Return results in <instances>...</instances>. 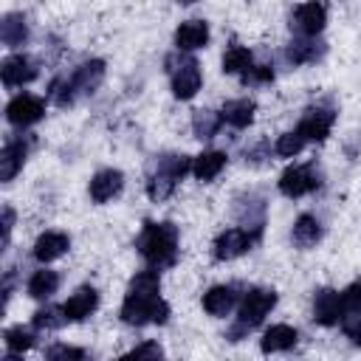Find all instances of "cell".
Instances as JSON below:
<instances>
[{
    "instance_id": "1",
    "label": "cell",
    "mask_w": 361,
    "mask_h": 361,
    "mask_svg": "<svg viewBox=\"0 0 361 361\" xmlns=\"http://www.w3.org/2000/svg\"><path fill=\"white\" fill-rule=\"evenodd\" d=\"M135 248L152 268H169L178 259V228L169 220L164 223L147 220L141 234L135 237Z\"/></svg>"
},
{
    "instance_id": "2",
    "label": "cell",
    "mask_w": 361,
    "mask_h": 361,
    "mask_svg": "<svg viewBox=\"0 0 361 361\" xmlns=\"http://www.w3.org/2000/svg\"><path fill=\"white\" fill-rule=\"evenodd\" d=\"M274 305H276V290L274 288H251V290H245V296L240 302V316H237L234 327L228 330V341H240L254 327H259L262 319L274 310Z\"/></svg>"
},
{
    "instance_id": "3",
    "label": "cell",
    "mask_w": 361,
    "mask_h": 361,
    "mask_svg": "<svg viewBox=\"0 0 361 361\" xmlns=\"http://www.w3.org/2000/svg\"><path fill=\"white\" fill-rule=\"evenodd\" d=\"M189 169H192L189 155H164V158L158 161V169H155V172L149 175V180H147V195H149V200H155V203L166 200V197L175 192L178 180H180Z\"/></svg>"
},
{
    "instance_id": "4",
    "label": "cell",
    "mask_w": 361,
    "mask_h": 361,
    "mask_svg": "<svg viewBox=\"0 0 361 361\" xmlns=\"http://www.w3.org/2000/svg\"><path fill=\"white\" fill-rule=\"evenodd\" d=\"M169 319V305L161 296H138V293H127L124 305H121V322L127 324H164Z\"/></svg>"
},
{
    "instance_id": "5",
    "label": "cell",
    "mask_w": 361,
    "mask_h": 361,
    "mask_svg": "<svg viewBox=\"0 0 361 361\" xmlns=\"http://www.w3.org/2000/svg\"><path fill=\"white\" fill-rule=\"evenodd\" d=\"M166 65H169L166 71H169V76H172V93H175L180 102L192 99V96L200 90V82H203L197 59H195V56H180V54H175V56L166 59Z\"/></svg>"
},
{
    "instance_id": "6",
    "label": "cell",
    "mask_w": 361,
    "mask_h": 361,
    "mask_svg": "<svg viewBox=\"0 0 361 361\" xmlns=\"http://www.w3.org/2000/svg\"><path fill=\"white\" fill-rule=\"evenodd\" d=\"M322 186L319 169L316 164H299V166H288L279 175V192L285 197H302L307 192H316Z\"/></svg>"
},
{
    "instance_id": "7",
    "label": "cell",
    "mask_w": 361,
    "mask_h": 361,
    "mask_svg": "<svg viewBox=\"0 0 361 361\" xmlns=\"http://www.w3.org/2000/svg\"><path fill=\"white\" fill-rule=\"evenodd\" d=\"M257 237H259L257 228H254V231H245V228H226L223 234H217V240H214V245H212V254H214L217 262L237 259V257H243V254L254 245Z\"/></svg>"
},
{
    "instance_id": "8",
    "label": "cell",
    "mask_w": 361,
    "mask_h": 361,
    "mask_svg": "<svg viewBox=\"0 0 361 361\" xmlns=\"http://www.w3.org/2000/svg\"><path fill=\"white\" fill-rule=\"evenodd\" d=\"M45 116V102L34 93H20L6 104V118L14 127H31Z\"/></svg>"
},
{
    "instance_id": "9",
    "label": "cell",
    "mask_w": 361,
    "mask_h": 361,
    "mask_svg": "<svg viewBox=\"0 0 361 361\" xmlns=\"http://www.w3.org/2000/svg\"><path fill=\"white\" fill-rule=\"evenodd\" d=\"M37 73H39L37 62L31 56H25V54H14V56L3 59V65H0V76H3V85L6 87L28 85V82L37 79Z\"/></svg>"
},
{
    "instance_id": "10",
    "label": "cell",
    "mask_w": 361,
    "mask_h": 361,
    "mask_svg": "<svg viewBox=\"0 0 361 361\" xmlns=\"http://www.w3.org/2000/svg\"><path fill=\"white\" fill-rule=\"evenodd\" d=\"M333 121H336V113L330 110V107H307L305 110V116H302V121H299V133L305 135V141H324L327 135H330V127H333Z\"/></svg>"
},
{
    "instance_id": "11",
    "label": "cell",
    "mask_w": 361,
    "mask_h": 361,
    "mask_svg": "<svg viewBox=\"0 0 361 361\" xmlns=\"http://www.w3.org/2000/svg\"><path fill=\"white\" fill-rule=\"evenodd\" d=\"M341 316H344L341 293L333 290V288L316 290V296H313V322H319L324 327H333V324L341 322Z\"/></svg>"
},
{
    "instance_id": "12",
    "label": "cell",
    "mask_w": 361,
    "mask_h": 361,
    "mask_svg": "<svg viewBox=\"0 0 361 361\" xmlns=\"http://www.w3.org/2000/svg\"><path fill=\"white\" fill-rule=\"evenodd\" d=\"M324 23H327V11H324V6L316 3V0L296 6L293 20H290V25H293L302 37H316V34L324 28Z\"/></svg>"
},
{
    "instance_id": "13",
    "label": "cell",
    "mask_w": 361,
    "mask_h": 361,
    "mask_svg": "<svg viewBox=\"0 0 361 361\" xmlns=\"http://www.w3.org/2000/svg\"><path fill=\"white\" fill-rule=\"evenodd\" d=\"M102 79H104V62H102V59L82 62V65L68 76L73 93H93V90L102 85Z\"/></svg>"
},
{
    "instance_id": "14",
    "label": "cell",
    "mask_w": 361,
    "mask_h": 361,
    "mask_svg": "<svg viewBox=\"0 0 361 361\" xmlns=\"http://www.w3.org/2000/svg\"><path fill=\"white\" fill-rule=\"evenodd\" d=\"M96 305H99L96 288L82 285V288L62 305V310H65V319H68V322H82V319H87V316L96 310Z\"/></svg>"
},
{
    "instance_id": "15",
    "label": "cell",
    "mask_w": 361,
    "mask_h": 361,
    "mask_svg": "<svg viewBox=\"0 0 361 361\" xmlns=\"http://www.w3.org/2000/svg\"><path fill=\"white\" fill-rule=\"evenodd\" d=\"M121 186H124V175L118 169H102L90 180V197L96 203H107L121 192Z\"/></svg>"
},
{
    "instance_id": "16",
    "label": "cell",
    "mask_w": 361,
    "mask_h": 361,
    "mask_svg": "<svg viewBox=\"0 0 361 361\" xmlns=\"http://www.w3.org/2000/svg\"><path fill=\"white\" fill-rule=\"evenodd\" d=\"M206 42H209V25L203 20H186L175 31L178 51H195V48H203Z\"/></svg>"
},
{
    "instance_id": "17",
    "label": "cell",
    "mask_w": 361,
    "mask_h": 361,
    "mask_svg": "<svg viewBox=\"0 0 361 361\" xmlns=\"http://www.w3.org/2000/svg\"><path fill=\"white\" fill-rule=\"evenodd\" d=\"M68 248H71L68 234H62V231H45V234H39L37 243H34V257H37L39 262H54V259H59Z\"/></svg>"
},
{
    "instance_id": "18",
    "label": "cell",
    "mask_w": 361,
    "mask_h": 361,
    "mask_svg": "<svg viewBox=\"0 0 361 361\" xmlns=\"http://www.w3.org/2000/svg\"><path fill=\"white\" fill-rule=\"evenodd\" d=\"M25 152H28V147H25L23 138H14V141H8V144L3 147V152H0V180H3V183H8V180L23 169Z\"/></svg>"
},
{
    "instance_id": "19",
    "label": "cell",
    "mask_w": 361,
    "mask_h": 361,
    "mask_svg": "<svg viewBox=\"0 0 361 361\" xmlns=\"http://www.w3.org/2000/svg\"><path fill=\"white\" fill-rule=\"evenodd\" d=\"M226 166V152L220 149H209V152H200L197 158H192V175L203 183L214 180Z\"/></svg>"
},
{
    "instance_id": "20",
    "label": "cell",
    "mask_w": 361,
    "mask_h": 361,
    "mask_svg": "<svg viewBox=\"0 0 361 361\" xmlns=\"http://www.w3.org/2000/svg\"><path fill=\"white\" fill-rule=\"evenodd\" d=\"M237 302V293L231 285H214L203 293V310L209 316H226Z\"/></svg>"
},
{
    "instance_id": "21",
    "label": "cell",
    "mask_w": 361,
    "mask_h": 361,
    "mask_svg": "<svg viewBox=\"0 0 361 361\" xmlns=\"http://www.w3.org/2000/svg\"><path fill=\"white\" fill-rule=\"evenodd\" d=\"M0 39L6 48H20L25 39H28V25H25V17L17 14V11H8L3 14L0 20Z\"/></svg>"
},
{
    "instance_id": "22",
    "label": "cell",
    "mask_w": 361,
    "mask_h": 361,
    "mask_svg": "<svg viewBox=\"0 0 361 361\" xmlns=\"http://www.w3.org/2000/svg\"><path fill=\"white\" fill-rule=\"evenodd\" d=\"M254 113H257V104H254L251 99H231V102H226L223 110H220L223 121L231 124V127H237V130L248 127V124L254 121Z\"/></svg>"
},
{
    "instance_id": "23",
    "label": "cell",
    "mask_w": 361,
    "mask_h": 361,
    "mask_svg": "<svg viewBox=\"0 0 361 361\" xmlns=\"http://www.w3.org/2000/svg\"><path fill=\"white\" fill-rule=\"evenodd\" d=\"M324 54V42L313 39V37H302V39H293L285 51L288 62L290 65H305V62H316L319 56Z\"/></svg>"
},
{
    "instance_id": "24",
    "label": "cell",
    "mask_w": 361,
    "mask_h": 361,
    "mask_svg": "<svg viewBox=\"0 0 361 361\" xmlns=\"http://www.w3.org/2000/svg\"><path fill=\"white\" fill-rule=\"evenodd\" d=\"M296 344V330L290 324H274L262 336V353H285Z\"/></svg>"
},
{
    "instance_id": "25",
    "label": "cell",
    "mask_w": 361,
    "mask_h": 361,
    "mask_svg": "<svg viewBox=\"0 0 361 361\" xmlns=\"http://www.w3.org/2000/svg\"><path fill=\"white\" fill-rule=\"evenodd\" d=\"M290 234H293V243H296L299 248H310V245H316L319 237H322V223H319L313 214H299Z\"/></svg>"
},
{
    "instance_id": "26",
    "label": "cell",
    "mask_w": 361,
    "mask_h": 361,
    "mask_svg": "<svg viewBox=\"0 0 361 361\" xmlns=\"http://www.w3.org/2000/svg\"><path fill=\"white\" fill-rule=\"evenodd\" d=\"M56 288H59V274L48 271V268L34 271V276L28 279V293L34 299H48L51 293H56Z\"/></svg>"
},
{
    "instance_id": "27",
    "label": "cell",
    "mask_w": 361,
    "mask_h": 361,
    "mask_svg": "<svg viewBox=\"0 0 361 361\" xmlns=\"http://www.w3.org/2000/svg\"><path fill=\"white\" fill-rule=\"evenodd\" d=\"M3 341H6V350H8V355L6 358H14V355H20V353H25V350H31L34 347V341H37V336L28 330V327H8L6 333H3Z\"/></svg>"
},
{
    "instance_id": "28",
    "label": "cell",
    "mask_w": 361,
    "mask_h": 361,
    "mask_svg": "<svg viewBox=\"0 0 361 361\" xmlns=\"http://www.w3.org/2000/svg\"><path fill=\"white\" fill-rule=\"evenodd\" d=\"M220 124H223V116L214 113V110H195V116H192V130H195L197 138H212V135H217Z\"/></svg>"
},
{
    "instance_id": "29",
    "label": "cell",
    "mask_w": 361,
    "mask_h": 361,
    "mask_svg": "<svg viewBox=\"0 0 361 361\" xmlns=\"http://www.w3.org/2000/svg\"><path fill=\"white\" fill-rule=\"evenodd\" d=\"M158 290H161L158 268L138 271V274L130 279V293H138V296H158Z\"/></svg>"
},
{
    "instance_id": "30",
    "label": "cell",
    "mask_w": 361,
    "mask_h": 361,
    "mask_svg": "<svg viewBox=\"0 0 361 361\" xmlns=\"http://www.w3.org/2000/svg\"><path fill=\"white\" fill-rule=\"evenodd\" d=\"M251 65V51L245 45H231L223 54V73H243Z\"/></svg>"
},
{
    "instance_id": "31",
    "label": "cell",
    "mask_w": 361,
    "mask_h": 361,
    "mask_svg": "<svg viewBox=\"0 0 361 361\" xmlns=\"http://www.w3.org/2000/svg\"><path fill=\"white\" fill-rule=\"evenodd\" d=\"M68 319H65V310L62 307H39L34 316H31V324L37 327V330H59L62 324H65Z\"/></svg>"
},
{
    "instance_id": "32",
    "label": "cell",
    "mask_w": 361,
    "mask_h": 361,
    "mask_svg": "<svg viewBox=\"0 0 361 361\" xmlns=\"http://www.w3.org/2000/svg\"><path fill=\"white\" fill-rule=\"evenodd\" d=\"M307 141H305V135L299 133V130H290V133H282L279 138H276V155H282V158H293V155H299L302 152V147H305Z\"/></svg>"
},
{
    "instance_id": "33",
    "label": "cell",
    "mask_w": 361,
    "mask_h": 361,
    "mask_svg": "<svg viewBox=\"0 0 361 361\" xmlns=\"http://www.w3.org/2000/svg\"><path fill=\"white\" fill-rule=\"evenodd\" d=\"M338 324H341V330L347 333V338H353V341L361 347V310H347Z\"/></svg>"
},
{
    "instance_id": "34",
    "label": "cell",
    "mask_w": 361,
    "mask_h": 361,
    "mask_svg": "<svg viewBox=\"0 0 361 361\" xmlns=\"http://www.w3.org/2000/svg\"><path fill=\"white\" fill-rule=\"evenodd\" d=\"M240 76H243V82L262 85V82H271V79H274V68H271V65H248Z\"/></svg>"
},
{
    "instance_id": "35",
    "label": "cell",
    "mask_w": 361,
    "mask_h": 361,
    "mask_svg": "<svg viewBox=\"0 0 361 361\" xmlns=\"http://www.w3.org/2000/svg\"><path fill=\"white\" fill-rule=\"evenodd\" d=\"M45 358L48 361H56V358H73V361H82L85 358V350L79 347H68V344H54L45 350Z\"/></svg>"
},
{
    "instance_id": "36",
    "label": "cell",
    "mask_w": 361,
    "mask_h": 361,
    "mask_svg": "<svg viewBox=\"0 0 361 361\" xmlns=\"http://www.w3.org/2000/svg\"><path fill=\"white\" fill-rule=\"evenodd\" d=\"M341 302H344V313L347 310H361V279H355L353 285L344 288Z\"/></svg>"
},
{
    "instance_id": "37",
    "label": "cell",
    "mask_w": 361,
    "mask_h": 361,
    "mask_svg": "<svg viewBox=\"0 0 361 361\" xmlns=\"http://www.w3.org/2000/svg\"><path fill=\"white\" fill-rule=\"evenodd\" d=\"M161 355H164V350H161L155 341H144V344L133 347L124 358H161Z\"/></svg>"
},
{
    "instance_id": "38",
    "label": "cell",
    "mask_w": 361,
    "mask_h": 361,
    "mask_svg": "<svg viewBox=\"0 0 361 361\" xmlns=\"http://www.w3.org/2000/svg\"><path fill=\"white\" fill-rule=\"evenodd\" d=\"M11 226H14V212L8 206H3V245H8L11 237Z\"/></svg>"
},
{
    "instance_id": "39",
    "label": "cell",
    "mask_w": 361,
    "mask_h": 361,
    "mask_svg": "<svg viewBox=\"0 0 361 361\" xmlns=\"http://www.w3.org/2000/svg\"><path fill=\"white\" fill-rule=\"evenodd\" d=\"M178 3H183V6H189V3H195V0H178Z\"/></svg>"
}]
</instances>
